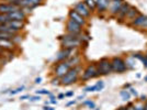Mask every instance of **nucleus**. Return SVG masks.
Returning a JSON list of instances; mask_svg holds the SVG:
<instances>
[{
    "label": "nucleus",
    "instance_id": "obj_1",
    "mask_svg": "<svg viewBox=\"0 0 147 110\" xmlns=\"http://www.w3.org/2000/svg\"><path fill=\"white\" fill-rule=\"evenodd\" d=\"M58 40L61 41V49L76 50V49H78L79 46L82 45L81 34H80V35H75V34H69V33H66L65 35L58 37Z\"/></svg>",
    "mask_w": 147,
    "mask_h": 110
},
{
    "label": "nucleus",
    "instance_id": "obj_2",
    "mask_svg": "<svg viewBox=\"0 0 147 110\" xmlns=\"http://www.w3.org/2000/svg\"><path fill=\"white\" fill-rule=\"evenodd\" d=\"M80 72H81V65L71 67L68 71V73L61 78V85L70 86L73 84H76L80 78Z\"/></svg>",
    "mask_w": 147,
    "mask_h": 110
},
{
    "label": "nucleus",
    "instance_id": "obj_3",
    "mask_svg": "<svg viewBox=\"0 0 147 110\" xmlns=\"http://www.w3.org/2000/svg\"><path fill=\"white\" fill-rule=\"evenodd\" d=\"M98 76H100V75H99L98 72V67H97V63H90L82 71L80 78H81V80L86 81V80H90L92 78H96Z\"/></svg>",
    "mask_w": 147,
    "mask_h": 110
},
{
    "label": "nucleus",
    "instance_id": "obj_4",
    "mask_svg": "<svg viewBox=\"0 0 147 110\" xmlns=\"http://www.w3.org/2000/svg\"><path fill=\"white\" fill-rule=\"evenodd\" d=\"M111 66H112V72H114V73H124V72H126L127 71V64H126V62L123 60L122 57H120V56H114V57H112V60H111Z\"/></svg>",
    "mask_w": 147,
    "mask_h": 110
},
{
    "label": "nucleus",
    "instance_id": "obj_5",
    "mask_svg": "<svg viewBox=\"0 0 147 110\" xmlns=\"http://www.w3.org/2000/svg\"><path fill=\"white\" fill-rule=\"evenodd\" d=\"M71 68V65L69 64L68 61H63V62H57L55 64V67L53 69V73L55 77L61 78L64 75L68 73V71Z\"/></svg>",
    "mask_w": 147,
    "mask_h": 110
},
{
    "label": "nucleus",
    "instance_id": "obj_6",
    "mask_svg": "<svg viewBox=\"0 0 147 110\" xmlns=\"http://www.w3.org/2000/svg\"><path fill=\"white\" fill-rule=\"evenodd\" d=\"M97 67H98L99 75L105 76V75H109V74L112 73L111 60L107 58V57H103V58L99 60L98 63H97Z\"/></svg>",
    "mask_w": 147,
    "mask_h": 110
},
{
    "label": "nucleus",
    "instance_id": "obj_7",
    "mask_svg": "<svg viewBox=\"0 0 147 110\" xmlns=\"http://www.w3.org/2000/svg\"><path fill=\"white\" fill-rule=\"evenodd\" d=\"M74 10L76 11V12H78L81 16V17H84L85 19H88L91 17V10L88 8L86 3H85V1H79V2H77V3H75L74 5Z\"/></svg>",
    "mask_w": 147,
    "mask_h": 110
},
{
    "label": "nucleus",
    "instance_id": "obj_8",
    "mask_svg": "<svg viewBox=\"0 0 147 110\" xmlns=\"http://www.w3.org/2000/svg\"><path fill=\"white\" fill-rule=\"evenodd\" d=\"M43 0H22V1H19L16 3V6H18L19 8L23 9V10H33L34 8L38 7L40 5H42Z\"/></svg>",
    "mask_w": 147,
    "mask_h": 110
},
{
    "label": "nucleus",
    "instance_id": "obj_9",
    "mask_svg": "<svg viewBox=\"0 0 147 110\" xmlns=\"http://www.w3.org/2000/svg\"><path fill=\"white\" fill-rule=\"evenodd\" d=\"M66 32L69 34H75V35H80L82 33V26L78 24L77 22L73 21L71 19H68L66 21Z\"/></svg>",
    "mask_w": 147,
    "mask_h": 110
},
{
    "label": "nucleus",
    "instance_id": "obj_10",
    "mask_svg": "<svg viewBox=\"0 0 147 110\" xmlns=\"http://www.w3.org/2000/svg\"><path fill=\"white\" fill-rule=\"evenodd\" d=\"M8 17H9V20H10V21H26L28 13H26V11L23 10V9L18 8L17 10H14V11L9 13Z\"/></svg>",
    "mask_w": 147,
    "mask_h": 110
},
{
    "label": "nucleus",
    "instance_id": "obj_11",
    "mask_svg": "<svg viewBox=\"0 0 147 110\" xmlns=\"http://www.w3.org/2000/svg\"><path fill=\"white\" fill-rule=\"evenodd\" d=\"M75 54V50L70 49H61L55 57V62H63V61H67L69 57H71Z\"/></svg>",
    "mask_w": 147,
    "mask_h": 110
},
{
    "label": "nucleus",
    "instance_id": "obj_12",
    "mask_svg": "<svg viewBox=\"0 0 147 110\" xmlns=\"http://www.w3.org/2000/svg\"><path fill=\"white\" fill-rule=\"evenodd\" d=\"M68 19H71L73 21L77 22V23L81 25L82 28H85L87 25V19H85L84 17H81L79 13L76 12L74 9L68 11Z\"/></svg>",
    "mask_w": 147,
    "mask_h": 110
},
{
    "label": "nucleus",
    "instance_id": "obj_13",
    "mask_svg": "<svg viewBox=\"0 0 147 110\" xmlns=\"http://www.w3.org/2000/svg\"><path fill=\"white\" fill-rule=\"evenodd\" d=\"M123 3H124V0H111L110 7L108 9L109 13L111 16H117V13L120 11Z\"/></svg>",
    "mask_w": 147,
    "mask_h": 110
},
{
    "label": "nucleus",
    "instance_id": "obj_14",
    "mask_svg": "<svg viewBox=\"0 0 147 110\" xmlns=\"http://www.w3.org/2000/svg\"><path fill=\"white\" fill-rule=\"evenodd\" d=\"M18 8V6H16L14 3H11V2H6V1L0 2V13L2 14H9L10 12L17 10Z\"/></svg>",
    "mask_w": 147,
    "mask_h": 110
},
{
    "label": "nucleus",
    "instance_id": "obj_15",
    "mask_svg": "<svg viewBox=\"0 0 147 110\" xmlns=\"http://www.w3.org/2000/svg\"><path fill=\"white\" fill-rule=\"evenodd\" d=\"M131 25L137 26V28H143V29H147V16H145V14H138L133 21H131Z\"/></svg>",
    "mask_w": 147,
    "mask_h": 110
},
{
    "label": "nucleus",
    "instance_id": "obj_16",
    "mask_svg": "<svg viewBox=\"0 0 147 110\" xmlns=\"http://www.w3.org/2000/svg\"><path fill=\"white\" fill-rule=\"evenodd\" d=\"M111 0H96V11L98 13H104L110 7Z\"/></svg>",
    "mask_w": 147,
    "mask_h": 110
},
{
    "label": "nucleus",
    "instance_id": "obj_17",
    "mask_svg": "<svg viewBox=\"0 0 147 110\" xmlns=\"http://www.w3.org/2000/svg\"><path fill=\"white\" fill-rule=\"evenodd\" d=\"M7 24L9 25L16 33H21V31L25 29L26 21H9Z\"/></svg>",
    "mask_w": 147,
    "mask_h": 110
},
{
    "label": "nucleus",
    "instance_id": "obj_18",
    "mask_svg": "<svg viewBox=\"0 0 147 110\" xmlns=\"http://www.w3.org/2000/svg\"><path fill=\"white\" fill-rule=\"evenodd\" d=\"M0 48L3 51H14L18 49V45H16L12 40H1L0 41Z\"/></svg>",
    "mask_w": 147,
    "mask_h": 110
},
{
    "label": "nucleus",
    "instance_id": "obj_19",
    "mask_svg": "<svg viewBox=\"0 0 147 110\" xmlns=\"http://www.w3.org/2000/svg\"><path fill=\"white\" fill-rule=\"evenodd\" d=\"M129 5L127 3V2H124L122 5V7H121V9H120V11H119V13H117V18H119V20H124V19L126 18V14H127V11H129Z\"/></svg>",
    "mask_w": 147,
    "mask_h": 110
},
{
    "label": "nucleus",
    "instance_id": "obj_20",
    "mask_svg": "<svg viewBox=\"0 0 147 110\" xmlns=\"http://www.w3.org/2000/svg\"><path fill=\"white\" fill-rule=\"evenodd\" d=\"M138 14H140V12H138V10H137L135 7H129V11H127V14H126V18L125 19H129L131 21H133Z\"/></svg>",
    "mask_w": 147,
    "mask_h": 110
},
{
    "label": "nucleus",
    "instance_id": "obj_21",
    "mask_svg": "<svg viewBox=\"0 0 147 110\" xmlns=\"http://www.w3.org/2000/svg\"><path fill=\"white\" fill-rule=\"evenodd\" d=\"M17 34V33H16ZM14 33H9V32H3V31H0V41L1 40H12L13 37L16 35Z\"/></svg>",
    "mask_w": 147,
    "mask_h": 110
},
{
    "label": "nucleus",
    "instance_id": "obj_22",
    "mask_svg": "<svg viewBox=\"0 0 147 110\" xmlns=\"http://www.w3.org/2000/svg\"><path fill=\"white\" fill-rule=\"evenodd\" d=\"M85 3L91 10V12L96 11V0H85Z\"/></svg>",
    "mask_w": 147,
    "mask_h": 110
},
{
    "label": "nucleus",
    "instance_id": "obj_23",
    "mask_svg": "<svg viewBox=\"0 0 147 110\" xmlns=\"http://www.w3.org/2000/svg\"><path fill=\"white\" fill-rule=\"evenodd\" d=\"M120 95H121V97H122V99L124 101H129V98H131V92L129 90H121Z\"/></svg>",
    "mask_w": 147,
    "mask_h": 110
},
{
    "label": "nucleus",
    "instance_id": "obj_24",
    "mask_svg": "<svg viewBox=\"0 0 147 110\" xmlns=\"http://www.w3.org/2000/svg\"><path fill=\"white\" fill-rule=\"evenodd\" d=\"M82 105H84V106H87L90 110L96 109V103L92 101V100H85V101L82 103Z\"/></svg>",
    "mask_w": 147,
    "mask_h": 110
},
{
    "label": "nucleus",
    "instance_id": "obj_25",
    "mask_svg": "<svg viewBox=\"0 0 147 110\" xmlns=\"http://www.w3.org/2000/svg\"><path fill=\"white\" fill-rule=\"evenodd\" d=\"M25 89V86L22 85L21 87H18V88H16V89H12V90H10L9 92V94L11 95V96H13V95H17V94H20V92H22L23 90Z\"/></svg>",
    "mask_w": 147,
    "mask_h": 110
},
{
    "label": "nucleus",
    "instance_id": "obj_26",
    "mask_svg": "<svg viewBox=\"0 0 147 110\" xmlns=\"http://www.w3.org/2000/svg\"><path fill=\"white\" fill-rule=\"evenodd\" d=\"M9 21H10V20H9L8 14H2V13H0V24H6Z\"/></svg>",
    "mask_w": 147,
    "mask_h": 110
},
{
    "label": "nucleus",
    "instance_id": "obj_27",
    "mask_svg": "<svg viewBox=\"0 0 147 110\" xmlns=\"http://www.w3.org/2000/svg\"><path fill=\"white\" fill-rule=\"evenodd\" d=\"M96 87H97V92H101L104 88V83L103 80H99L98 83L96 84Z\"/></svg>",
    "mask_w": 147,
    "mask_h": 110
},
{
    "label": "nucleus",
    "instance_id": "obj_28",
    "mask_svg": "<svg viewBox=\"0 0 147 110\" xmlns=\"http://www.w3.org/2000/svg\"><path fill=\"white\" fill-rule=\"evenodd\" d=\"M85 92H97V87L96 85H92V86H88L85 88Z\"/></svg>",
    "mask_w": 147,
    "mask_h": 110
},
{
    "label": "nucleus",
    "instance_id": "obj_29",
    "mask_svg": "<svg viewBox=\"0 0 147 110\" xmlns=\"http://www.w3.org/2000/svg\"><path fill=\"white\" fill-rule=\"evenodd\" d=\"M35 94H36V95H40V96H41V95H51V92H49V90H46V89H40V90H36V92H35Z\"/></svg>",
    "mask_w": 147,
    "mask_h": 110
},
{
    "label": "nucleus",
    "instance_id": "obj_30",
    "mask_svg": "<svg viewBox=\"0 0 147 110\" xmlns=\"http://www.w3.org/2000/svg\"><path fill=\"white\" fill-rule=\"evenodd\" d=\"M40 99H41V96L40 95H36V96H30V98H29V100L30 101H40Z\"/></svg>",
    "mask_w": 147,
    "mask_h": 110
},
{
    "label": "nucleus",
    "instance_id": "obj_31",
    "mask_svg": "<svg viewBox=\"0 0 147 110\" xmlns=\"http://www.w3.org/2000/svg\"><path fill=\"white\" fill-rule=\"evenodd\" d=\"M125 108H126V110H135V105L133 103H129Z\"/></svg>",
    "mask_w": 147,
    "mask_h": 110
},
{
    "label": "nucleus",
    "instance_id": "obj_32",
    "mask_svg": "<svg viewBox=\"0 0 147 110\" xmlns=\"http://www.w3.org/2000/svg\"><path fill=\"white\" fill-rule=\"evenodd\" d=\"M129 92H131L133 96H135V97H137V96H138V94H137V92H136V89L133 88V87H131V88H129Z\"/></svg>",
    "mask_w": 147,
    "mask_h": 110
},
{
    "label": "nucleus",
    "instance_id": "obj_33",
    "mask_svg": "<svg viewBox=\"0 0 147 110\" xmlns=\"http://www.w3.org/2000/svg\"><path fill=\"white\" fill-rule=\"evenodd\" d=\"M135 110H144V105L142 104L135 105Z\"/></svg>",
    "mask_w": 147,
    "mask_h": 110
},
{
    "label": "nucleus",
    "instance_id": "obj_34",
    "mask_svg": "<svg viewBox=\"0 0 147 110\" xmlns=\"http://www.w3.org/2000/svg\"><path fill=\"white\" fill-rule=\"evenodd\" d=\"M49 96H51V100H49V101H51V104H53V105H57V100H55V98H54V97H53V96H52V94H51Z\"/></svg>",
    "mask_w": 147,
    "mask_h": 110
},
{
    "label": "nucleus",
    "instance_id": "obj_35",
    "mask_svg": "<svg viewBox=\"0 0 147 110\" xmlns=\"http://www.w3.org/2000/svg\"><path fill=\"white\" fill-rule=\"evenodd\" d=\"M2 1H6V2H11V3H17V2H19V1H22V0H2Z\"/></svg>",
    "mask_w": 147,
    "mask_h": 110
},
{
    "label": "nucleus",
    "instance_id": "obj_36",
    "mask_svg": "<svg viewBox=\"0 0 147 110\" xmlns=\"http://www.w3.org/2000/svg\"><path fill=\"white\" fill-rule=\"evenodd\" d=\"M34 83H35V84H41V83H42V77H36L35 80H34Z\"/></svg>",
    "mask_w": 147,
    "mask_h": 110
},
{
    "label": "nucleus",
    "instance_id": "obj_37",
    "mask_svg": "<svg viewBox=\"0 0 147 110\" xmlns=\"http://www.w3.org/2000/svg\"><path fill=\"white\" fill-rule=\"evenodd\" d=\"M5 63H6V62L3 61V58L0 56V69H1V68H2V66L5 65Z\"/></svg>",
    "mask_w": 147,
    "mask_h": 110
},
{
    "label": "nucleus",
    "instance_id": "obj_38",
    "mask_svg": "<svg viewBox=\"0 0 147 110\" xmlns=\"http://www.w3.org/2000/svg\"><path fill=\"white\" fill-rule=\"evenodd\" d=\"M28 98H30V95H23V96L20 97V100H25V99H28Z\"/></svg>",
    "mask_w": 147,
    "mask_h": 110
},
{
    "label": "nucleus",
    "instance_id": "obj_39",
    "mask_svg": "<svg viewBox=\"0 0 147 110\" xmlns=\"http://www.w3.org/2000/svg\"><path fill=\"white\" fill-rule=\"evenodd\" d=\"M75 104H76V100H70L69 103H67V104H66V106H67V107H69V106H73V105H75Z\"/></svg>",
    "mask_w": 147,
    "mask_h": 110
},
{
    "label": "nucleus",
    "instance_id": "obj_40",
    "mask_svg": "<svg viewBox=\"0 0 147 110\" xmlns=\"http://www.w3.org/2000/svg\"><path fill=\"white\" fill-rule=\"evenodd\" d=\"M71 96H74V92H68L65 94V97H71Z\"/></svg>",
    "mask_w": 147,
    "mask_h": 110
},
{
    "label": "nucleus",
    "instance_id": "obj_41",
    "mask_svg": "<svg viewBox=\"0 0 147 110\" xmlns=\"http://www.w3.org/2000/svg\"><path fill=\"white\" fill-rule=\"evenodd\" d=\"M43 110H55V108H52V107H49V106H44Z\"/></svg>",
    "mask_w": 147,
    "mask_h": 110
},
{
    "label": "nucleus",
    "instance_id": "obj_42",
    "mask_svg": "<svg viewBox=\"0 0 147 110\" xmlns=\"http://www.w3.org/2000/svg\"><path fill=\"white\" fill-rule=\"evenodd\" d=\"M63 98H65V94H59L57 96V99H63Z\"/></svg>",
    "mask_w": 147,
    "mask_h": 110
},
{
    "label": "nucleus",
    "instance_id": "obj_43",
    "mask_svg": "<svg viewBox=\"0 0 147 110\" xmlns=\"http://www.w3.org/2000/svg\"><path fill=\"white\" fill-rule=\"evenodd\" d=\"M141 98H142V100H143V101H146V100H147V99H146V98H147L146 96H142Z\"/></svg>",
    "mask_w": 147,
    "mask_h": 110
},
{
    "label": "nucleus",
    "instance_id": "obj_44",
    "mask_svg": "<svg viewBox=\"0 0 147 110\" xmlns=\"http://www.w3.org/2000/svg\"><path fill=\"white\" fill-rule=\"evenodd\" d=\"M117 110H126V108H125V107H120V108H117Z\"/></svg>",
    "mask_w": 147,
    "mask_h": 110
},
{
    "label": "nucleus",
    "instance_id": "obj_45",
    "mask_svg": "<svg viewBox=\"0 0 147 110\" xmlns=\"http://www.w3.org/2000/svg\"><path fill=\"white\" fill-rule=\"evenodd\" d=\"M145 81H147V76L145 77Z\"/></svg>",
    "mask_w": 147,
    "mask_h": 110
},
{
    "label": "nucleus",
    "instance_id": "obj_46",
    "mask_svg": "<svg viewBox=\"0 0 147 110\" xmlns=\"http://www.w3.org/2000/svg\"><path fill=\"white\" fill-rule=\"evenodd\" d=\"M94 110H100V108H96Z\"/></svg>",
    "mask_w": 147,
    "mask_h": 110
}]
</instances>
